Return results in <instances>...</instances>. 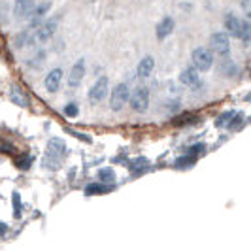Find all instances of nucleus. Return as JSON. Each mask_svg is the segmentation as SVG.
<instances>
[{
    "instance_id": "1",
    "label": "nucleus",
    "mask_w": 251,
    "mask_h": 251,
    "mask_svg": "<svg viewBox=\"0 0 251 251\" xmlns=\"http://www.w3.org/2000/svg\"><path fill=\"white\" fill-rule=\"evenodd\" d=\"M64 155H66V144L61 138H51L46 148V155L42 159V166L46 170H57L63 163Z\"/></svg>"
},
{
    "instance_id": "2",
    "label": "nucleus",
    "mask_w": 251,
    "mask_h": 251,
    "mask_svg": "<svg viewBox=\"0 0 251 251\" xmlns=\"http://www.w3.org/2000/svg\"><path fill=\"white\" fill-rule=\"evenodd\" d=\"M191 61L199 72H208L214 66V53L208 48H197L191 53Z\"/></svg>"
},
{
    "instance_id": "3",
    "label": "nucleus",
    "mask_w": 251,
    "mask_h": 251,
    "mask_svg": "<svg viewBox=\"0 0 251 251\" xmlns=\"http://www.w3.org/2000/svg\"><path fill=\"white\" fill-rule=\"evenodd\" d=\"M128 99H130V89H128V85L126 83H117L113 87L112 95H110V108H112L113 112H119V110L125 108Z\"/></svg>"
},
{
    "instance_id": "4",
    "label": "nucleus",
    "mask_w": 251,
    "mask_h": 251,
    "mask_svg": "<svg viewBox=\"0 0 251 251\" xmlns=\"http://www.w3.org/2000/svg\"><path fill=\"white\" fill-rule=\"evenodd\" d=\"M130 106H132V110L138 113H144L148 112V108H150V91L148 87H144V85H140L132 91V95H130Z\"/></svg>"
},
{
    "instance_id": "5",
    "label": "nucleus",
    "mask_w": 251,
    "mask_h": 251,
    "mask_svg": "<svg viewBox=\"0 0 251 251\" xmlns=\"http://www.w3.org/2000/svg\"><path fill=\"white\" fill-rule=\"evenodd\" d=\"M108 87H110V79L106 75L99 77L95 81V85L89 89V100H91V104H99V102L104 100L108 97Z\"/></svg>"
},
{
    "instance_id": "6",
    "label": "nucleus",
    "mask_w": 251,
    "mask_h": 251,
    "mask_svg": "<svg viewBox=\"0 0 251 251\" xmlns=\"http://www.w3.org/2000/svg\"><path fill=\"white\" fill-rule=\"evenodd\" d=\"M210 51L217 53V55H228V51H230L228 34H225V32H215V34H212V38H210Z\"/></svg>"
},
{
    "instance_id": "7",
    "label": "nucleus",
    "mask_w": 251,
    "mask_h": 251,
    "mask_svg": "<svg viewBox=\"0 0 251 251\" xmlns=\"http://www.w3.org/2000/svg\"><path fill=\"white\" fill-rule=\"evenodd\" d=\"M83 75H85V59H77L70 70V75H68V87H79V83L83 81Z\"/></svg>"
},
{
    "instance_id": "8",
    "label": "nucleus",
    "mask_w": 251,
    "mask_h": 251,
    "mask_svg": "<svg viewBox=\"0 0 251 251\" xmlns=\"http://www.w3.org/2000/svg\"><path fill=\"white\" fill-rule=\"evenodd\" d=\"M61 81H63V68L57 66V68H53L50 74L46 75L44 87H46V91H50V93H57L59 87H61Z\"/></svg>"
},
{
    "instance_id": "9",
    "label": "nucleus",
    "mask_w": 251,
    "mask_h": 251,
    "mask_svg": "<svg viewBox=\"0 0 251 251\" xmlns=\"http://www.w3.org/2000/svg\"><path fill=\"white\" fill-rule=\"evenodd\" d=\"M179 81H181L183 85H187V87H199V83H201V74H199V70H197L195 66H189V68H185V70L179 74Z\"/></svg>"
},
{
    "instance_id": "10",
    "label": "nucleus",
    "mask_w": 251,
    "mask_h": 251,
    "mask_svg": "<svg viewBox=\"0 0 251 251\" xmlns=\"http://www.w3.org/2000/svg\"><path fill=\"white\" fill-rule=\"evenodd\" d=\"M55 30H57V21H55V19L42 21V25L38 26V30H36V38L40 42H46V40H50V38L55 34Z\"/></svg>"
},
{
    "instance_id": "11",
    "label": "nucleus",
    "mask_w": 251,
    "mask_h": 251,
    "mask_svg": "<svg viewBox=\"0 0 251 251\" xmlns=\"http://www.w3.org/2000/svg\"><path fill=\"white\" fill-rule=\"evenodd\" d=\"M174 26H176V21H174V17H170V15H166L163 17V21L157 25L155 28V32H157V38L159 40H164V38H168L172 32H174Z\"/></svg>"
},
{
    "instance_id": "12",
    "label": "nucleus",
    "mask_w": 251,
    "mask_h": 251,
    "mask_svg": "<svg viewBox=\"0 0 251 251\" xmlns=\"http://www.w3.org/2000/svg\"><path fill=\"white\" fill-rule=\"evenodd\" d=\"M148 168H150V159H148V157H136V159H132L130 164H128L130 176H134V177H138V176H142L144 172H148Z\"/></svg>"
},
{
    "instance_id": "13",
    "label": "nucleus",
    "mask_w": 251,
    "mask_h": 251,
    "mask_svg": "<svg viewBox=\"0 0 251 251\" xmlns=\"http://www.w3.org/2000/svg\"><path fill=\"white\" fill-rule=\"evenodd\" d=\"M225 26L230 36L242 38V21H240L234 13H226L225 15Z\"/></svg>"
},
{
    "instance_id": "14",
    "label": "nucleus",
    "mask_w": 251,
    "mask_h": 251,
    "mask_svg": "<svg viewBox=\"0 0 251 251\" xmlns=\"http://www.w3.org/2000/svg\"><path fill=\"white\" fill-rule=\"evenodd\" d=\"M153 68H155V59H153L151 55H148V57H144L138 63L136 74H138V77H142V79H148L151 75V72H153Z\"/></svg>"
},
{
    "instance_id": "15",
    "label": "nucleus",
    "mask_w": 251,
    "mask_h": 251,
    "mask_svg": "<svg viewBox=\"0 0 251 251\" xmlns=\"http://www.w3.org/2000/svg\"><path fill=\"white\" fill-rule=\"evenodd\" d=\"M32 10H34V2H32V0H15V6H13L15 17L32 15Z\"/></svg>"
},
{
    "instance_id": "16",
    "label": "nucleus",
    "mask_w": 251,
    "mask_h": 251,
    "mask_svg": "<svg viewBox=\"0 0 251 251\" xmlns=\"http://www.w3.org/2000/svg\"><path fill=\"white\" fill-rule=\"evenodd\" d=\"M10 100H12L15 106H19V108H26V106H28V99H26L25 91L21 87H17V85H12V87H10Z\"/></svg>"
},
{
    "instance_id": "17",
    "label": "nucleus",
    "mask_w": 251,
    "mask_h": 251,
    "mask_svg": "<svg viewBox=\"0 0 251 251\" xmlns=\"http://www.w3.org/2000/svg\"><path fill=\"white\" fill-rule=\"evenodd\" d=\"M113 191V185H106V183H89L87 187H85V195L87 197H95V195H106V193H110Z\"/></svg>"
},
{
    "instance_id": "18",
    "label": "nucleus",
    "mask_w": 251,
    "mask_h": 251,
    "mask_svg": "<svg viewBox=\"0 0 251 251\" xmlns=\"http://www.w3.org/2000/svg\"><path fill=\"white\" fill-rule=\"evenodd\" d=\"M99 181L100 183H106V185H113L115 181V172L112 168H100L99 170Z\"/></svg>"
},
{
    "instance_id": "19",
    "label": "nucleus",
    "mask_w": 251,
    "mask_h": 251,
    "mask_svg": "<svg viewBox=\"0 0 251 251\" xmlns=\"http://www.w3.org/2000/svg\"><path fill=\"white\" fill-rule=\"evenodd\" d=\"M12 202H13V217L15 219H21V215H23V202H21V195L17 191L12 195Z\"/></svg>"
},
{
    "instance_id": "20",
    "label": "nucleus",
    "mask_w": 251,
    "mask_h": 251,
    "mask_svg": "<svg viewBox=\"0 0 251 251\" xmlns=\"http://www.w3.org/2000/svg\"><path fill=\"white\" fill-rule=\"evenodd\" d=\"M32 155H26V153H23V155H19V157H15V166L19 168V170H28L30 168V164H32Z\"/></svg>"
},
{
    "instance_id": "21",
    "label": "nucleus",
    "mask_w": 251,
    "mask_h": 251,
    "mask_svg": "<svg viewBox=\"0 0 251 251\" xmlns=\"http://www.w3.org/2000/svg\"><path fill=\"white\" fill-rule=\"evenodd\" d=\"M195 163H197V159H195L193 155H189V153H187V155H181V157H177L176 163H174V166L183 170V168H189V166H193Z\"/></svg>"
},
{
    "instance_id": "22",
    "label": "nucleus",
    "mask_w": 251,
    "mask_h": 251,
    "mask_svg": "<svg viewBox=\"0 0 251 251\" xmlns=\"http://www.w3.org/2000/svg\"><path fill=\"white\" fill-rule=\"evenodd\" d=\"M63 113H64V117L74 119V117L79 115V108H77V104H75V102H70V104H66V106L63 108Z\"/></svg>"
},
{
    "instance_id": "23",
    "label": "nucleus",
    "mask_w": 251,
    "mask_h": 251,
    "mask_svg": "<svg viewBox=\"0 0 251 251\" xmlns=\"http://www.w3.org/2000/svg\"><path fill=\"white\" fill-rule=\"evenodd\" d=\"M232 115H234V112H232V110H228V112L221 113V115L215 119V126H217V128H221V126H226V125H228V121L232 119Z\"/></svg>"
},
{
    "instance_id": "24",
    "label": "nucleus",
    "mask_w": 251,
    "mask_h": 251,
    "mask_svg": "<svg viewBox=\"0 0 251 251\" xmlns=\"http://www.w3.org/2000/svg\"><path fill=\"white\" fill-rule=\"evenodd\" d=\"M242 123H244V113H234V115H232V119H230V121H228V128H230V130H236V128H240V126H242Z\"/></svg>"
},
{
    "instance_id": "25",
    "label": "nucleus",
    "mask_w": 251,
    "mask_h": 251,
    "mask_svg": "<svg viewBox=\"0 0 251 251\" xmlns=\"http://www.w3.org/2000/svg\"><path fill=\"white\" fill-rule=\"evenodd\" d=\"M32 42H34V38L30 36L28 32H23V34H19V36H17V46H19V48H25V46H30Z\"/></svg>"
},
{
    "instance_id": "26",
    "label": "nucleus",
    "mask_w": 251,
    "mask_h": 251,
    "mask_svg": "<svg viewBox=\"0 0 251 251\" xmlns=\"http://www.w3.org/2000/svg\"><path fill=\"white\" fill-rule=\"evenodd\" d=\"M240 40H244L246 44L250 42V19H244L242 21V38Z\"/></svg>"
},
{
    "instance_id": "27",
    "label": "nucleus",
    "mask_w": 251,
    "mask_h": 251,
    "mask_svg": "<svg viewBox=\"0 0 251 251\" xmlns=\"http://www.w3.org/2000/svg\"><path fill=\"white\" fill-rule=\"evenodd\" d=\"M191 121H195V117H193V115H191V113H183V115H181V117H176V119H174V123H176V125H185V123H191Z\"/></svg>"
},
{
    "instance_id": "28",
    "label": "nucleus",
    "mask_w": 251,
    "mask_h": 251,
    "mask_svg": "<svg viewBox=\"0 0 251 251\" xmlns=\"http://www.w3.org/2000/svg\"><path fill=\"white\" fill-rule=\"evenodd\" d=\"M204 153V144H195L193 148H189V155H193L195 159L199 157V155H202Z\"/></svg>"
},
{
    "instance_id": "29",
    "label": "nucleus",
    "mask_w": 251,
    "mask_h": 251,
    "mask_svg": "<svg viewBox=\"0 0 251 251\" xmlns=\"http://www.w3.org/2000/svg\"><path fill=\"white\" fill-rule=\"evenodd\" d=\"M8 230H10V226L6 225L4 221H0V238H6L8 236Z\"/></svg>"
},
{
    "instance_id": "30",
    "label": "nucleus",
    "mask_w": 251,
    "mask_h": 251,
    "mask_svg": "<svg viewBox=\"0 0 251 251\" xmlns=\"http://www.w3.org/2000/svg\"><path fill=\"white\" fill-rule=\"evenodd\" d=\"M70 134H74V136H77V138H81L83 140V142H91V138H89V136H85V134H79V132H75V130H70Z\"/></svg>"
},
{
    "instance_id": "31",
    "label": "nucleus",
    "mask_w": 251,
    "mask_h": 251,
    "mask_svg": "<svg viewBox=\"0 0 251 251\" xmlns=\"http://www.w3.org/2000/svg\"><path fill=\"white\" fill-rule=\"evenodd\" d=\"M242 8H244V12L250 15V0H242Z\"/></svg>"
}]
</instances>
